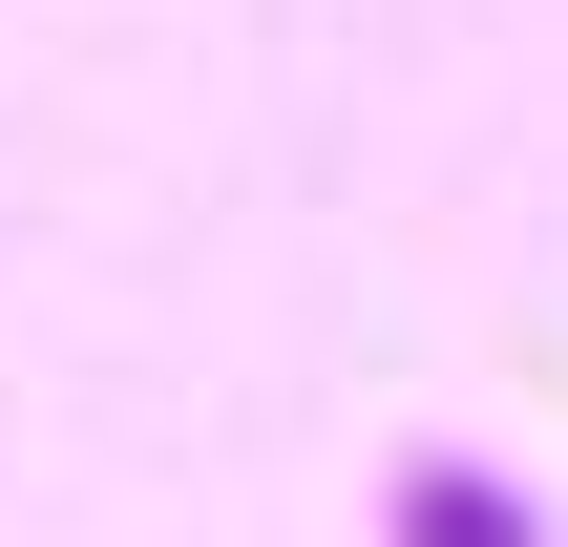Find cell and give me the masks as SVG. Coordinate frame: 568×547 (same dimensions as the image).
<instances>
[{
  "instance_id": "obj_1",
  "label": "cell",
  "mask_w": 568,
  "mask_h": 547,
  "mask_svg": "<svg viewBox=\"0 0 568 547\" xmlns=\"http://www.w3.org/2000/svg\"><path fill=\"white\" fill-rule=\"evenodd\" d=\"M379 527H400V547H548L506 464H400V485H379Z\"/></svg>"
}]
</instances>
